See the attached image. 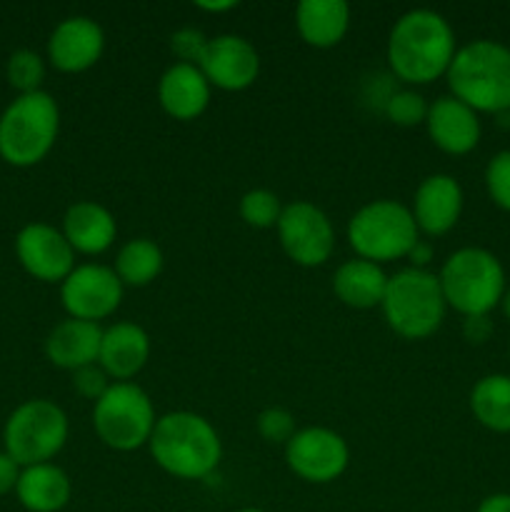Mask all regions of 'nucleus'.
Here are the masks:
<instances>
[{
	"label": "nucleus",
	"instance_id": "obj_1",
	"mask_svg": "<svg viewBox=\"0 0 510 512\" xmlns=\"http://www.w3.org/2000/svg\"><path fill=\"white\" fill-rule=\"evenodd\" d=\"M455 53V30L443 15L428 8H415L400 15L390 28L385 48L393 75L408 85H428L443 78Z\"/></svg>",
	"mask_w": 510,
	"mask_h": 512
},
{
	"label": "nucleus",
	"instance_id": "obj_2",
	"mask_svg": "<svg viewBox=\"0 0 510 512\" xmlns=\"http://www.w3.org/2000/svg\"><path fill=\"white\" fill-rule=\"evenodd\" d=\"M148 448L155 465L178 480L208 478L223 460L218 430L208 418L190 410L160 415Z\"/></svg>",
	"mask_w": 510,
	"mask_h": 512
},
{
	"label": "nucleus",
	"instance_id": "obj_3",
	"mask_svg": "<svg viewBox=\"0 0 510 512\" xmlns=\"http://www.w3.org/2000/svg\"><path fill=\"white\" fill-rule=\"evenodd\" d=\"M453 98L475 113L510 110V48L490 38H478L455 53L448 73Z\"/></svg>",
	"mask_w": 510,
	"mask_h": 512
},
{
	"label": "nucleus",
	"instance_id": "obj_4",
	"mask_svg": "<svg viewBox=\"0 0 510 512\" xmlns=\"http://www.w3.org/2000/svg\"><path fill=\"white\" fill-rule=\"evenodd\" d=\"M380 310L395 335L403 340H425L440 330L448 303L438 275L410 265L390 275Z\"/></svg>",
	"mask_w": 510,
	"mask_h": 512
},
{
	"label": "nucleus",
	"instance_id": "obj_5",
	"mask_svg": "<svg viewBox=\"0 0 510 512\" xmlns=\"http://www.w3.org/2000/svg\"><path fill=\"white\" fill-rule=\"evenodd\" d=\"M60 133V108L45 90L18 95L0 113V158L13 168L43 163Z\"/></svg>",
	"mask_w": 510,
	"mask_h": 512
},
{
	"label": "nucleus",
	"instance_id": "obj_6",
	"mask_svg": "<svg viewBox=\"0 0 510 512\" xmlns=\"http://www.w3.org/2000/svg\"><path fill=\"white\" fill-rule=\"evenodd\" d=\"M448 308L463 318L490 315L505 295V268L498 255L485 248H460L448 255L438 273Z\"/></svg>",
	"mask_w": 510,
	"mask_h": 512
},
{
	"label": "nucleus",
	"instance_id": "obj_7",
	"mask_svg": "<svg viewBox=\"0 0 510 512\" xmlns=\"http://www.w3.org/2000/svg\"><path fill=\"white\" fill-rule=\"evenodd\" d=\"M345 235L358 258L378 265L408 258L420 240V230L408 205L390 198L370 200L355 210Z\"/></svg>",
	"mask_w": 510,
	"mask_h": 512
},
{
	"label": "nucleus",
	"instance_id": "obj_8",
	"mask_svg": "<svg viewBox=\"0 0 510 512\" xmlns=\"http://www.w3.org/2000/svg\"><path fill=\"white\" fill-rule=\"evenodd\" d=\"M68 415L53 400L33 398L8 415L3 428L5 453L20 465L50 463L68 443Z\"/></svg>",
	"mask_w": 510,
	"mask_h": 512
},
{
	"label": "nucleus",
	"instance_id": "obj_9",
	"mask_svg": "<svg viewBox=\"0 0 510 512\" xmlns=\"http://www.w3.org/2000/svg\"><path fill=\"white\" fill-rule=\"evenodd\" d=\"M158 415L153 400L140 385L113 383L93 403V428L100 443L118 453H133L150 443Z\"/></svg>",
	"mask_w": 510,
	"mask_h": 512
},
{
	"label": "nucleus",
	"instance_id": "obj_10",
	"mask_svg": "<svg viewBox=\"0 0 510 512\" xmlns=\"http://www.w3.org/2000/svg\"><path fill=\"white\" fill-rule=\"evenodd\" d=\"M278 240L283 253L303 268H320L335 250V230L328 215L308 200L283 205L278 220Z\"/></svg>",
	"mask_w": 510,
	"mask_h": 512
},
{
	"label": "nucleus",
	"instance_id": "obj_11",
	"mask_svg": "<svg viewBox=\"0 0 510 512\" xmlns=\"http://www.w3.org/2000/svg\"><path fill=\"white\" fill-rule=\"evenodd\" d=\"M290 473L310 485H328L343 478L350 465V448L340 433L330 428H303L285 445Z\"/></svg>",
	"mask_w": 510,
	"mask_h": 512
},
{
	"label": "nucleus",
	"instance_id": "obj_12",
	"mask_svg": "<svg viewBox=\"0 0 510 512\" xmlns=\"http://www.w3.org/2000/svg\"><path fill=\"white\" fill-rule=\"evenodd\" d=\"M125 285L113 268L100 263L75 265L73 273L60 283V300L68 318L100 323L110 318L123 303Z\"/></svg>",
	"mask_w": 510,
	"mask_h": 512
},
{
	"label": "nucleus",
	"instance_id": "obj_13",
	"mask_svg": "<svg viewBox=\"0 0 510 512\" xmlns=\"http://www.w3.org/2000/svg\"><path fill=\"white\" fill-rule=\"evenodd\" d=\"M198 68L210 83V88L240 93L258 80L260 55L255 45L245 40L243 35L223 33L208 40Z\"/></svg>",
	"mask_w": 510,
	"mask_h": 512
},
{
	"label": "nucleus",
	"instance_id": "obj_14",
	"mask_svg": "<svg viewBox=\"0 0 510 512\" xmlns=\"http://www.w3.org/2000/svg\"><path fill=\"white\" fill-rule=\"evenodd\" d=\"M15 255L28 275L43 283H63L75 268V250L63 230L48 223H28L15 235Z\"/></svg>",
	"mask_w": 510,
	"mask_h": 512
},
{
	"label": "nucleus",
	"instance_id": "obj_15",
	"mask_svg": "<svg viewBox=\"0 0 510 512\" xmlns=\"http://www.w3.org/2000/svg\"><path fill=\"white\" fill-rule=\"evenodd\" d=\"M105 50V33L88 15H70L60 20L48 38V60L60 73L90 70Z\"/></svg>",
	"mask_w": 510,
	"mask_h": 512
},
{
	"label": "nucleus",
	"instance_id": "obj_16",
	"mask_svg": "<svg viewBox=\"0 0 510 512\" xmlns=\"http://www.w3.org/2000/svg\"><path fill=\"white\" fill-rule=\"evenodd\" d=\"M463 205L465 195L458 180L448 173H433L420 180L415 188L410 213L420 233L428 238H440L458 225Z\"/></svg>",
	"mask_w": 510,
	"mask_h": 512
},
{
	"label": "nucleus",
	"instance_id": "obj_17",
	"mask_svg": "<svg viewBox=\"0 0 510 512\" xmlns=\"http://www.w3.org/2000/svg\"><path fill=\"white\" fill-rule=\"evenodd\" d=\"M425 130L435 148L448 155L473 153L480 143V133H483L478 113L453 95H440L438 100L430 103Z\"/></svg>",
	"mask_w": 510,
	"mask_h": 512
},
{
	"label": "nucleus",
	"instance_id": "obj_18",
	"mask_svg": "<svg viewBox=\"0 0 510 512\" xmlns=\"http://www.w3.org/2000/svg\"><path fill=\"white\" fill-rule=\"evenodd\" d=\"M210 95L213 88L200 73L198 65L188 63H173L158 83V100L160 108L170 115L173 120H188L200 118L208 110Z\"/></svg>",
	"mask_w": 510,
	"mask_h": 512
},
{
	"label": "nucleus",
	"instance_id": "obj_19",
	"mask_svg": "<svg viewBox=\"0 0 510 512\" xmlns=\"http://www.w3.org/2000/svg\"><path fill=\"white\" fill-rule=\"evenodd\" d=\"M150 358V335L138 323H115L103 330L98 365L115 383H130Z\"/></svg>",
	"mask_w": 510,
	"mask_h": 512
},
{
	"label": "nucleus",
	"instance_id": "obj_20",
	"mask_svg": "<svg viewBox=\"0 0 510 512\" xmlns=\"http://www.w3.org/2000/svg\"><path fill=\"white\" fill-rule=\"evenodd\" d=\"M63 235L70 248L80 255H103L113 248L118 223L105 205L95 200L73 203L63 215Z\"/></svg>",
	"mask_w": 510,
	"mask_h": 512
},
{
	"label": "nucleus",
	"instance_id": "obj_21",
	"mask_svg": "<svg viewBox=\"0 0 510 512\" xmlns=\"http://www.w3.org/2000/svg\"><path fill=\"white\" fill-rule=\"evenodd\" d=\"M103 330L100 323L68 318L55 325L45 338V355L55 368L78 370L85 365L98 363L100 343H103Z\"/></svg>",
	"mask_w": 510,
	"mask_h": 512
},
{
	"label": "nucleus",
	"instance_id": "obj_22",
	"mask_svg": "<svg viewBox=\"0 0 510 512\" xmlns=\"http://www.w3.org/2000/svg\"><path fill=\"white\" fill-rule=\"evenodd\" d=\"M295 28L310 48H335L348 35L350 5L345 0H300Z\"/></svg>",
	"mask_w": 510,
	"mask_h": 512
},
{
	"label": "nucleus",
	"instance_id": "obj_23",
	"mask_svg": "<svg viewBox=\"0 0 510 512\" xmlns=\"http://www.w3.org/2000/svg\"><path fill=\"white\" fill-rule=\"evenodd\" d=\"M15 498L28 512H60L73 498V483L55 463L30 465L20 473Z\"/></svg>",
	"mask_w": 510,
	"mask_h": 512
},
{
	"label": "nucleus",
	"instance_id": "obj_24",
	"mask_svg": "<svg viewBox=\"0 0 510 512\" xmlns=\"http://www.w3.org/2000/svg\"><path fill=\"white\" fill-rule=\"evenodd\" d=\"M388 278L390 275H385L383 265L363 258L345 260L333 275V293L340 303L353 310L380 308Z\"/></svg>",
	"mask_w": 510,
	"mask_h": 512
},
{
	"label": "nucleus",
	"instance_id": "obj_25",
	"mask_svg": "<svg viewBox=\"0 0 510 512\" xmlns=\"http://www.w3.org/2000/svg\"><path fill=\"white\" fill-rule=\"evenodd\" d=\"M470 413L493 433H510V375L493 373L470 390Z\"/></svg>",
	"mask_w": 510,
	"mask_h": 512
},
{
	"label": "nucleus",
	"instance_id": "obj_26",
	"mask_svg": "<svg viewBox=\"0 0 510 512\" xmlns=\"http://www.w3.org/2000/svg\"><path fill=\"white\" fill-rule=\"evenodd\" d=\"M163 250L150 238H133L118 250L115 258V275L128 288H145L163 273Z\"/></svg>",
	"mask_w": 510,
	"mask_h": 512
},
{
	"label": "nucleus",
	"instance_id": "obj_27",
	"mask_svg": "<svg viewBox=\"0 0 510 512\" xmlns=\"http://www.w3.org/2000/svg\"><path fill=\"white\" fill-rule=\"evenodd\" d=\"M5 78H8L10 88L18 90V95L38 93V90H43L45 60L35 50H15L5 63Z\"/></svg>",
	"mask_w": 510,
	"mask_h": 512
},
{
	"label": "nucleus",
	"instance_id": "obj_28",
	"mask_svg": "<svg viewBox=\"0 0 510 512\" xmlns=\"http://www.w3.org/2000/svg\"><path fill=\"white\" fill-rule=\"evenodd\" d=\"M283 213L280 198L268 188H253L240 198V218L255 230L275 228Z\"/></svg>",
	"mask_w": 510,
	"mask_h": 512
},
{
	"label": "nucleus",
	"instance_id": "obj_29",
	"mask_svg": "<svg viewBox=\"0 0 510 512\" xmlns=\"http://www.w3.org/2000/svg\"><path fill=\"white\" fill-rule=\"evenodd\" d=\"M430 103H425L423 95L418 90H395L388 100H385V118L390 123L400 125V128H415V125H425L428 118Z\"/></svg>",
	"mask_w": 510,
	"mask_h": 512
},
{
	"label": "nucleus",
	"instance_id": "obj_30",
	"mask_svg": "<svg viewBox=\"0 0 510 512\" xmlns=\"http://www.w3.org/2000/svg\"><path fill=\"white\" fill-rule=\"evenodd\" d=\"M485 188L500 210L510 213V150H500L485 165Z\"/></svg>",
	"mask_w": 510,
	"mask_h": 512
},
{
	"label": "nucleus",
	"instance_id": "obj_31",
	"mask_svg": "<svg viewBox=\"0 0 510 512\" xmlns=\"http://www.w3.org/2000/svg\"><path fill=\"white\" fill-rule=\"evenodd\" d=\"M255 425H258L260 438L273 445H288L290 438L298 433L293 413L285 408H265L255 420Z\"/></svg>",
	"mask_w": 510,
	"mask_h": 512
},
{
	"label": "nucleus",
	"instance_id": "obj_32",
	"mask_svg": "<svg viewBox=\"0 0 510 512\" xmlns=\"http://www.w3.org/2000/svg\"><path fill=\"white\" fill-rule=\"evenodd\" d=\"M210 38H205L200 30L195 28H180L170 35V50L178 60L175 63H188L198 65L200 58L205 53V45H208Z\"/></svg>",
	"mask_w": 510,
	"mask_h": 512
},
{
	"label": "nucleus",
	"instance_id": "obj_33",
	"mask_svg": "<svg viewBox=\"0 0 510 512\" xmlns=\"http://www.w3.org/2000/svg\"><path fill=\"white\" fill-rule=\"evenodd\" d=\"M110 378L98 363L85 365V368L73 370V390L78 395H83L85 400H100L105 395V390L110 388Z\"/></svg>",
	"mask_w": 510,
	"mask_h": 512
},
{
	"label": "nucleus",
	"instance_id": "obj_34",
	"mask_svg": "<svg viewBox=\"0 0 510 512\" xmlns=\"http://www.w3.org/2000/svg\"><path fill=\"white\" fill-rule=\"evenodd\" d=\"M463 335L468 343L480 345L488 343L490 335H493V320L488 315H473V318L463 320Z\"/></svg>",
	"mask_w": 510,
	"mask_h": 512
},
{
	"label": "nucleus",
	"instance_id": "obj_35",
	"mask_svg": "<svg viewBox=\"0 0 510 512\" xmlns=\"http://www.w3.org/2000/svg\"><path fill=\"white\" fill-rule=\"evenodd\" d=\"M20 473H23V468L5 450H0V498L8 493H15Z\"/></svg>",
	"mask_w": 510,
	"mask_h": 512
},
{
	"label": "nucleus",
	"instance_id": "obj_36",
	"mask_svg": "<svg viewBox=\"0 0 510 512\" xmlns=\"http://www.w3.org/2000/svg\"><path fill=\"white\" fill-rule=\"evenodd\" d=\"M475 512H510V493H493L480 500Z\"/></svg>",
	"mask_w": 510,
	"mask_h": 512
},
{
	"label": "nucleus",
	"instance_id": "obj_37",
	"mask_svg": "<svg viewBox=\"0 0 510 512\" xmlns=\"http://www.w3.org/2000/svg\"><path fill=\"white\" fill-rule=\"evenodd\" d=\"M408 258L413 260V268H423L425 270V265H428L430 260H433V245H430L428 240L420 238L418 243H415V248L410 250Z\"/></svg>",
	"mask_w": 510,
	"mask_h": 512
},
{
	"label": "nucleus",
	"instance_id": "obj_38",
	"mask_svg": "<svg viewBox=\"0 0 510 512\" xmlns=\"http://www.w3.org/2000/svg\"><path fill=\"white\" fill-rule=\"evenodd\" d=\"M195 8L198 10H205V13H228V10H235L238 8V3L235 0H223V3H195Z\"/></svg>",
	"mask_w": 510,
	"mask_h": 512
},
{
	"label": "nucleus",
	"instance_id": "obj_39",
	"mask_svg": "<svg viewBox=\"0 0 510 512\" xmlns=\"http://www.w3.org/2000/svg\"><path fill=\"white\" fill-rule=\"evenodd\" d=\"M500 308H503V315L510 320V288H505L503 300H500Z\"/></svg>",
	"mask_w": 510,
	"mask_h": 512
},
{
	"label": "nucleus",
	"instance_id": "obj_40",
	"mask_svg": "<svg viewBox=\"0 0 510 512\" xmlns=\"http://www.w3.org/2000/svg\"><path fill=\"white\" fill-rule=\"evenodd\" d=\"M238 512H265V510H260V508H243V510H238Z\"/></svg>",
	"mask_w": 510,
	"mask_h": 512
}]
</instances>
